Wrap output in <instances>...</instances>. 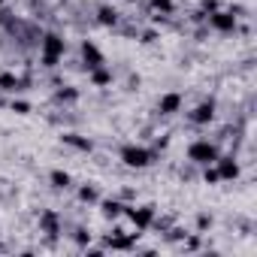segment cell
<instances>
[{
    "label": "cell",
    "instance_id": "cell-1",
    "mask_svg": "<svg viewBox=\"0 0 257 257\" xmlns=\"http://www.w3.org/2000/svg\"><path fill=\"white\" fill-rule=\"evenodd\" d=\"M64 55V39L58 34H45L42 37V64L45 67H55Z\"/></svg>",
    "mask_w": 257,
    "mask_h": 257
},
{
    "label": "cell",
    "instance_id": "cell-2",
    "mask_svg": "<svg viewBox=\"0 0 257 257\" xmlns=\"http://www.w3.org/2000/svg\"><path fill=\"white\" fill-rule=\"evenodd\" d=\"M188 157L197 160V163H215V160H218V148L209 146V143H194V146L188 148Z\"/></svg>",
    "mask_w": 257,
    "mask_h": 257
},
{
    "label": "cell",
    "instance_id": "cell-3",
    "mask_svg": "<svg viewBox=\"0 0 257 257\" xmlns=\"http://www.w3.org/2000/svg\"><path fill=\"white\" fill-rule=\"evenodd\" d=\"M121 160L127 163V167H148V160H151V154H148L146 148H136V146H127V148L121 151Z\"/></svg>",
    "mask_w": 257,
    "mask_h": 257
},
{
    "label": "cell",
    "instance_id": "cell-4",
    "mask_svg": "<svg viewBox=\"0 0 257 257\" xmlns=\"http://www.w3.org/2000/svg\"><path fill=\"white\" fill-rule=\"evenodd\" d=\"M82 55H85V61H88V70L103 67V55L97 52V45H94V42H85V45H82Z\"/></svg>",
    "mask_w": 257,
    "mask_h": 257
},
{
    "label": "cell",
    "instance_id": "cell-5",
    "mask_svg": "<svg viewBox=\"0 0 257 257\" xmlns=\"http://www.w3.org/2000/svg\"><path fill=\"white\" fill-rule=\"evenodd\" d=\"M215 163H218V176L221 179H236L239 176V167L233 163V157H218Z\"/></svg>",
    "mask_w": 257,
    "mask_h": 257
},
{
    "label": "cell",
    "instance_id": "cell-6",
    "mask_svg": "<svg viewBox=\"0 0 257 257\" xmlns=\"http://www.w3.org/2000/svg\"><path fill=\"white\" fill-rule=\"evenodd\" d=\"M179 106H182V94H167V97H160V112H163V115L179 112Z\"/></svg>",
    "mask_w": 257,
    "mask_h": 257
},
{
    "label": "cell",
    "instance_id": "cell-7",
    "mask_svg": "<svg viewBox=\"0 0 257 257\" xmlns=\"http://www.w3.org/2000/svg\"><path fill=\"white\" fill-rule=\"evenodd\" d=\"M212 25H215L218 31H233V28H236V18H233L230 12H215V15H212Z\"/></svg>",
    "mask_w": 257,
    "mask_h": 257
},
{
    "label": "cell",
    "instance_id": "cell-8",
    "mask_svg": "<svg viewBox=\"0 0 257 257\" xmlns=\"http://www.w3.org/2000/svg\"><path fill=\"white\" fill-rule=\"evenodd\" d=\"M212 109H215L212 103H203V106H200V109L194 112V121H197V124H206V121H212V115H215Z\"/></svg>",
    "mask_w": 257,
    "mask_h": 257
},
{
    "label": "cell",
    "instance_id": "cell-9",
    "mask_svg": "<svg viewBox=\"0 0 257 257\" xmlns=\"http://www.w3.org/2000/svg\"><path fill=\"white\" fill-rule=\"evenodd\" d=\"M130 218H133L136 227H148V221H151V209H139V212H130Z\"/></svg>",
    "mask_w": 257,
    "mask_h": 257
},
{
    "label": "cell",
    "instance_id": "cell-10",
    "mask_svg": "<svg viewBox=\"0 0 257 257\" xmlns=\"http://www.w3.org/2000/svg\"><path fill=\"white\" fill-rule=\"evenodd\" d=\"M0 88H3V91H15L18 88V79L9 76V73H3V76H0Z\"/></svg>",
    "mask_w": 257,
    "mask_h": 257
},
{
    "label": "cell",
    "instance_id": "cell-11",
    "mask_svg": "<svg viewBox=\"0 0 257 257\" xmlns=\"http://www.w3.org/2000/svg\"><path fill=\"white\" fill-rule=\"evenodd\" d=\"M52 182H55V188H67V184H70V176L61 173V170H55V173H52Z\"/></svg>",
    "mask_w": 257,
    "mask_h": 257
},
{
    "label": "cell",
    "instance_id": "cell-12",
    "mask_svg": "<svg viewBox=\"0 0 257 257\" xmlns=\"http://www.w3.org/2000/svg\"><path fill=\"white\" fill-rule=\"evenodd\" d=\"M106 82H112V76L106 73V70H100V67H94V85H106Z\"/></svg>",
    "mask_w": 257,
    "mask_h": 257
},
{
    "label": "cell",
    "instance_id": "cell-13",
    "mask_svg": "<svg viewBox=\"0 0 257 257\" xmlns=\"http://www.w3.org/2000/svg\"><path fill=\"white\" fill-rule=\"evenodd\" d=\"M42 227L49 230V233H55V230H58V221H55V215H52V212H45V215H42Z\"/></svg>",
    "mask_w": 257,
    "mask_h": 257
},
{
    "label": "cell",
    "instance_id": "cell-14",
    "mask_svg": "<svg viewBox=\"0 0 257 257\" xmlns=\"http://www.w3.org/2000/svg\"><path fill=\"white\" fill-rule=\"evenodd\" d=\"M64 139H67L70 146H76V148H85V151L91 148V143H85V139H76V136H64Z\"/></svg>",
    "mask_w": 257,
    "mask_h": 257
},
{
    "label": "cell",
    "instance_id": "cell-15",
    "mask_svg": "<svg viewBox=\"0 0 257 257\" xmlns=\"http://www.w3.org/2000/svg\"><path fill=\"white\" fill-rule=\"evenodd\" d=\"M100 21H103V25H112V21H115V12H112V9H100Z\"/></svg>",
    "mask_w": 257,
    "mask_h": 257
},
{
    "label": "cell",
    "instance_id": "cell-16",
    "mask_svg": "<svg viewBox=\"0 0 257 257\" xmlns=\"http://www.w3.org/2000/svg\"><path fill=\"white\" fill-rule=\"evenodd\" d=\"M154 6H157L160 12H170V9H173V0H154Z\"/></svg>",
    "mask_w": 257,
    "mask_h": 257
},
{
    "label": "cell",
    "instance_id": "cell-17",
    "mask_svg": "<svg viewBox=\"0 0 257 257\" xmlns=\"http://www.w3.org/2000/svg\"><path fill=\"white\" fill-rule=\"evenodd\" d=\"M82 200H97V191L94 188H82Z\"/></svg>",
    "mask_w": 257,
    "mask_h": 257
},
{
    "label": "cell",
    "instance_id": "cell-18",
    "mask_svg": "<svg viewBox=\"0 0 257 257\" xmlns=\"http://www.w3.org/2000/svg\"><path fill=\"white\" fill-rule=\"evenodd\" d=\"M221 176H218V170H206V182H218Z\"/></svg>",
    "mask_w": 257,
    "mask_h": 257
}]
</instances>
